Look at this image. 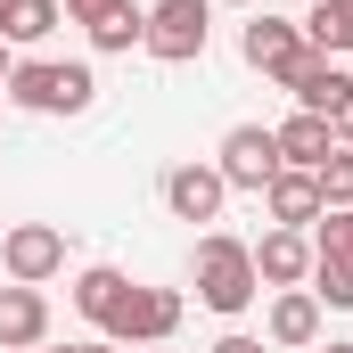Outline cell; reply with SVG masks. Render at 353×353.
<instances>
[{"label":"cell","instance_id":"6da1fadb","mask_svg":"<svg viewBox=\"0 0 353 353\" xmlns=\"http://www.w3.org/2000/svg\"><path fill=\"white\" fill-rule=\"evenodd\" d=\"M189 279H197V304H205V312H247V304L263 296V279H255V247L230 239V230H205V239H197Z\"/></svg>","mask_w":353,"mask_h":353},{"label":"cell","instance_id":"7a4b0ae2","mask_svg":"<svg viewBox=\"0 0 353 353\" xmlns=\"http://www.w3.org/2000/svg\"><path fill=\"white\" fill-rule=\"evenodd\" d=\"M0 90H8L17 107H33V115H83L90 99H99L90 66H58V58H17Z\"/></svg>","mask_w":353,"mask_h":353},{"label":"cell","instance_id":"3957f363","mask_svg":"<svg viewBox=\"0 0 353 353\" xmlns=\"http://www.w3.org/2000/svg\"><path fill=\"white\" fill-rule=\"evenodd\" d=\"M205 33H214V0H157L140 50L165 66H189V58H205Z\"/></svg>","mask_w":353,"mask_h":353},{"label":"cell","instance_id":"277c9868","mask_svg":"<svg viewBox=\"0 0 353 353\" xmlns=\"http://www.w3.org/2000/svg\"><path fill=\"white\" fill-rule=\"evenodd\" d=\"M0 271H8L17 288L58 279V271H66V230H58V222H17V230L0 239Z\"/></svg>","mask_w":353,"mask_h":353},{"label":"cell","instance_id":"5b68a950","mask_svg":"<svg viewBox=\"0 0 353 353\" xmlns=\"http://www.w3.org/2000/svg\"><path fill=\"white\" fill-rule=\"evenodd\" d=\"M181 312H189V296H181V288H132V304L115 312L107 345H165V337L181 329Z\"/></svg>","mask_w":353,"mask_h":353},{"label":"cell","instance_id":"8992f818","mask_svg":"<svg viewBox=\"0 0 353 353\" xmlns=\"http://www.w3.org/2000/svg\"><path fill=\"white\" fill-rule=\"evenodd\" d=\"M214 173L230 181V189H255V197H263L271 173H279V140H271V123H239V132H222Z\"/></svg>","mask_w":353,"mask_h":353},{"label":"cell","instance_id":"52a82bcc","mask_svg":"<svg viewBox=\"0 0 353 353\" xmlns=\"http://www.w3.org/2000/svg\"><path fill=\"white\" fill-rule=\"evenodd\" d=\"M304 50H312V41H304V25H296V17H255V25L239 33V58H247L255 74H271V83H279Z\"/></svg>","mask_w":353,"mask_h":353},{"label":"cell","instance_id":"ba28073f","mask_svg":"<svg viewBox=\"0 0 353 353\" xmlns=\"http://www.w3.org/2000/svg\"><path fill=\"white\" fill-rule=\"evenodd\" d=\"M279 90H288V99H296L304 115H337V99L353 90V74L337 66V58H321V50H304V58H296V66L279 74Z\"/></svg>","mask_w":353,"mask_h":353},{"label":"cell","instance_id":"9c48e42d","mask_svg":"<svg viewBox=\"0 0 353 353\" xmlns=\"http://www.w3.org/2000/svg\"><path fill=\"white\" fill-rule=\"evenodd\" d=\"M33 345H50V296L41 288H0V353H33Z\"/></svg>","mask_w":353,"mask_h":353},{"label":"cell","instance_id":"30bf717a","mask_svg":"<svg viewBox=\"0 0 353 353\" xmlns=\"http://www.w3.org/2000/svg\"><path fill=\"white\" fill-rule=\"evenodd\" d=\"M263 337H271L279 353H312V345H321V296H312V288H279V296H271Z\"/></svg>","mask_w":353,"mask_h":353},{"label":"cell","instance_id":"8fae6325","mask_svg":"<svg viewBox=\"0 0 353 353\" xmlns=\"http://www.w3.org/2000/svg\"><path fill=\"white\" fill-rule=\"evenodd\" d=\"M271 140H279V165L288 173H321L329 157H337V132H329V115H288V123H271Z\"/></svg>","mask_w":353,"mask_h":353},{"label":"cell","instance_id":"7c38bea8","mask_svg":"<svg viewBox=\"0 0 353 353\" xmlns=\"http://www.w3.org/2000/svg\"><path fill=\"white\" fill-rule=\"evenodd\" d=\"M222 197H230V181L214 173V165H173V173H165V205H173V222H214Z\"/></svg>","mask_w":353,"mask_h":353},{"label":"cell","instance_id":"4fadbf2b","mask_svg":"<svg viewBox=\"0 0 353 353\" xmlns=\"http://www.w3.org/2000/svg\"><path fill=\"white\" fill-rule=\"evenodd\" d=\"M263 205H271V230H312V222L329 214V205H321V181H312V173H288V165L271 173Z\"/></svg>","mask_w":353,"mask_h":353},{"label":"cell","instance_id":"5bb4252c","mask_svg":"<svg viewBox=\"0 0 353 353\" xmlns=\"http://www.w3.org/2000/svg\"><path fill=\"white\" fill-rule=\"evenodd\" d=\"M132 288H140V279H123V271H115V263H90L83 279H74V312H83L90 329L107 337V329H115V312L132 304Z\"/></svg>","mask_w":353,"mask_h":353},{"label":"cell","instance_id":"9a60e30c","mask_svg":"<svg viewBox=\"0 0 353 353\" xmlns=\"http://www.w3.org/2000/svg\"><path fill=\"white\" fill-rule=\"evenodd\" d=\"M255 279H263V288H304V279H312V239H304V230H263Z\"/></svg>","mask_w":353,"mask_h":353},{"label":"cell","instance_id":"2e32d148","mask_svg":"<svg viewBox=\"0 0 353 353\" xmlns=\"http://www.w3.org/2000/svg\"><path fill=\"white\" fill-rule=\"evenodd\" d=\"M296 25H304V41L321 58H353V0H312Z\"/></svg>","mask_w":353,"mask_h":353},{"label":"cell","instance_id":"e0dca14e","mask_svg":"<svg viewBox=\"0 0 353 353\" xmlns=\"http://www.w3.org/2000/svg\"><path fill=\"white\" fill-rule=\"evenodd\" d=\"M140 33H148V8H140V0H107V8L90 17V50H107V58H115V50H140Z\"/></svg>","mask_w":353,"mask_h":353},{"label":"cell","instance_id":"ac0fdd59","mask_svg":"<svg viewBox=\"0 0 353 353\" xmlns=\"http://www.w3.org/2000/svg\"><path fill=\"white\" fill-rule=\"evenodd\" d=\"M58 17H66L58 0H17V8H8V25H0V41H50V33H58Z\"/></svg>","mask_w":353,"mask_h":353},{"label":"cell","instance_id":"d6986e66","mask_svg":"<svg viewBox=\"0 0 353 353\" xmlns=\"http://www.w3.org/2000/svg\"><path fill=\"white\" fill-rule=\"evenodd\" d=\"M304 288L321 296V312H353V263H312Z\"/></svg>","mask_w":353,"mask_h":353},{"label":"cell","instance_id":"ffe728a7","mask_svg":"<svg viewBox=\"0 0 353 353\" xmlns=\"http://www.w3.org/2000/svg\"><path fill=\"white\" fill-rule=\"evenodd\" d=\"M312 181H321V205H353V148H337Z\"/></svg>","mask_w":353,"mask_h":353},{"label":"cell","instance_id":"44dd1931","mask_svg":"<svg viewBox=\"0 0 353 353\" xmlns=\"http://www.w3.org/2000/svg\"><path fill=\"white\" fill-rule=\"evenodd\" d=\"M329 132H337V148H353V90L337 99V115H329Z\"/></svg>","mask_w":353,"mask_h":353},{"label":"cell","instance_id":"7402d4cb","mask_svg":"<svg viewBox=\"0 0 353 353\" xmlns=\"http://www.w3.org/2000/svg\"><path fill=\"white\" fill-rule=\"evenodd\" d=\"M214 353H263V337H247V329H230V337H214Z\"/></svg>","mask_w":353,"mask_h":353},{"label":"cell","instance_id":"603a6c76","mask_svg":"<svg viewBox=\"0 0 353 353\" xmlns=\"http://www.w3.org/2000/svg\"><path fill=\"white\" fill-rule=\"evenodd\" d=\"M58 8H66V17H74V25H90V17H99V8H107V0H58Z\"/></svg>","mask_w":353,"mask_h":353},{"label":"cell","instance_id":"cb8c5ba5","mask_svg":"<svg viewBox=\"0 0 353 353\" xmlns=\"http://www.w3.org/2000/svg\"><path fill=\"white\" fill-rule=\"evenodd\" d=\"M66 353H115V345H107V337H83V345H66Z\"/></svg>","mask_w":353,"mask_h":353},{"label":"cell","instance_id":"d4e9b609","mask_svg":"<svg viewBox=\"0 0 353 353\" xmlns=\"http://www.w3.org/2000/svg\"><path fill=\"white\" fill-rule=\"evenodd\" d=\"M8 66H17V58H8V41H0V83H8Z\"/></svg>","mask_w":353,"mask_h":353},{"label":"cell","instance_id":"484cf974","mask_svg":"<svg viewBox=\"0 0 353 353\" xmlns=\"http://www.w3.org/2000/svg\"><path fill=\"white\" fill-rule=\"evenodd\" d=\"M312 353H353V345H337V337H329V345H312Z\"/></svg>","mask_w":353,"mask_h":353},{"label":"cell","instance_id":"4316f807","mask_svg":"<svg viewBox=\"0 0 353 353\" xmlns=\"http://www.w3.org/2000/svg\"><path fill=\"white\" fill-rule=\"evenodd\" d=\"M8 8H17V0H0V25H8Z\"/></svg>","mask_w":353,"mask_h":353},{"label":"cell","instance_id":"83f0119b","mask_svg":"<svg viewBox=\"0 0 353 353\" xmlns=\"http://www.w3.org/2000/svg\"><path fill=\"white\" fill-rule=\"evenodd\" d=\"M222 8H255V0H222Z\"/></svg>","mask_w":353,"mask_h":353},{"label":"cell","instance_id":"f1b7e54d","mask_svg":"<svg viewBox=\"0 0 353 353\" xmlns=\"http://www.w3.org/2000/svg\"><path fill=\"white\" fill-rule=\"evenodd\" d=\"M132 353H165V345H132Z\"/></svg>","mask_w":353,"mask_h":353},{"label":"cell","instance_id":"f546056e","mask_svg":"<svg viewBox=\"0 0 353 353\" xmlns=\"http://www.w3.org/2000/svg\"><path fill=\"white\" fill-rule=\"evenodd\" d=\"M33 353H58V345H33Z\"/></svg>","mask_w":353,"mask_h":353},{"label":"cell","instance_id":"4dcf8cb0","mask_svg":"<svg viewBox=\"0 0 353 353\" xmlns=\"http://www.w3.org/2000/svg\"><path fill=\"white\" fill-rule=\"evenodd\" d=\"M304 8H312V0H304Z\"/></svg>","mask_w":353,"mask_h":353}]
</instances>
